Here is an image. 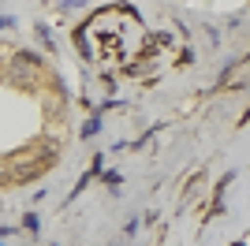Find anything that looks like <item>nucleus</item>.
Wrapping results in <instances>:
<instances>
[{"label": "nucleus", "mask_w": 250, "mask_h": 246, "mask_svg": "<svg viewBox=\"0 0 250 246\" xmlns=\"http://www.w3.org/2000/svg\"><path fill=\"white\" fill-rule=\"evenodd\" d=\"M75 145V104L56 63L19 38H0V194L49 179Z\"/></svg>", "instance_id": "1"}]
</instances>
